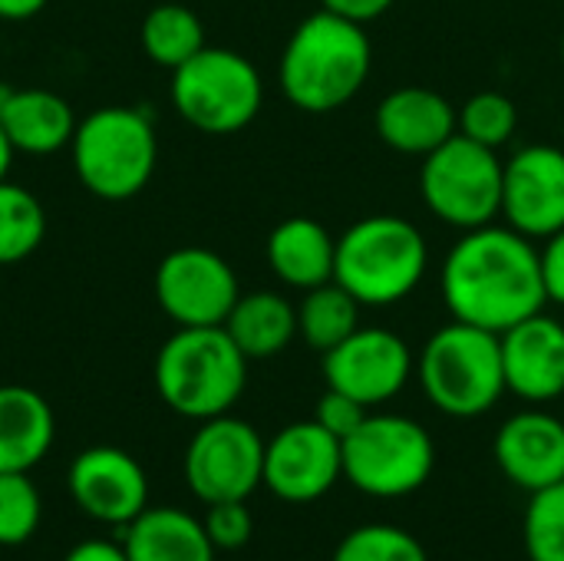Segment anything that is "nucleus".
<instances>
[{"label":"nucleus","instance_id":"nucleus-1","mask_svg":"<svg viewBox=\"0 0 564 561\" xmlns=\"http://www.w3.org/2000/svg\"><path fill=\"white\" fill-rule=\"evenodd\" d=\"M440 288L453 321L492 334H506L549 304L535 241L496 222L466 231L453 245Z\"/></svg>","mask_w":564,"mask_h":561},{"label":"nucleus","instance_id":"nucleus-2","mask_svg":"<svg viewBox=\"0 0 564 561\" xmlns=\"http://www.w3.org/2000/svg\"><path fill=\"white\" fill-rule=\"evenodd\" d=\"M370 66L373 46L367 30L321 7L294 26L281 53L278 79L291 106L324 116L364 89Z\"/></svg>","mask_w":564,"mask_h":561},{"label":"nucleus","instance_id":"nucleus-3","mask_svg":"<svg viewBox=\"0 0 564 561\" xmlns=\"http://www.w3.org/2000/svg\"><path fill=\"white\" fill-rule=\"evenodd\" d=\"M155 390L169 410L205 423L225 417L245 393L248 357L225 327H178L155 354Z\"/></svg>","mask_w":564,"mask_h":561},{"label":"nucleus","instance_id":"nucleus-4","mask_svg":"<svg viewBox=\"0 0 564 561\" xmlns=\"http://www.w3.org/2000/svg\"><path fill=\"white\" fill-rule=\"evenodd\" d=\"M430 268L423 231L400 215H367L337 238L334 281L364 308H390L406 301Z\"/></svg>","mask_w":564,"mask_h":561},{"label":"nucleus","instance_id":"nucleus-5","mask_svg":"<svg viewBox=\"0 0 564 561\" xmlns=\"http://www.w3.org/2000/svg\"><path fill=\"white\" fill-rule=\"evenodd\" d=\"M416 377L426 393V400L453 417V420H476L489 413L506 387V367H502V337L453 321L440 327L416 357Z\"/></svg>","mask_w":564,"mask_h":561},{"label":"nucleus","instance_id":"nucleus-6","mask_svg":"<svg viewBox=\"0 0 564 561\" xmlns=\"http://www.w3.org/2000/svg\"><path fill=\"white\" fill-rule=\"evenodd\" d=\"M69 149L79 182L102 202H126L139 195L159 162L152 116L132 106L93 109L76 122Z\"/></svg>","mask_w":564,"mask_h":561},{"label":"nucleus","instance_id":"nucleus-7","mask_svg":"<svg viewBox=\"0 0 564 561\" xmlns=\"http://www.w3.org/2000/svg\"><path fill=\"white\" fill-rule=\"evenodd\" d=\"M344 443V479L370 499H406L436 470L430 430L410 417L367 413Z\"/></svg>","mask_w":564,"mask_h":561},{"label":"nucleus","instance_id":"nucleus-8","mask_svg":"<svg viewBox=\"0 0 564 561\" xmlns=\"http://www.w3.org/2000/svg\"><path fill=\"white\" fill-rule=\"evenodd\" d=\"M264 103V83L254 63L225 46H205L172 69V106L178 116L208 132L231 136L254 122Z\"/></svg>","mask_w":564,"mask_h":561},{"label":"nucleus","instance_id":"nucleus-9","mask_svg":"<svg viewBox=\"0 0 564 561\" xmlns=\"http://www.w3.org/2000/svg\"><path fill=\"white\" fill-rule=\"evenodd\" d=\"M502 172L506 162H499L496 149L456 132L423 155L420 195L440 222L473 231L502 215Z\"/></svg>","mask_w":564,"mask_h":561},{"label":"nucleus","instance_id":"nucleus-10","mask_svg":"<svg viewBox=\"0 0 564 561\" xmlns=\"http://www.w3.org/2000/svg\"><path fill=\"white\" fill-rule=\"evenodd\" d=\"M185 483L205 503H248L264 486V440L238 417H212L198 423L185 450Z\"/></svg>","mask_w":564,"mask_h":561},{"label":"nucleus","instance_id":"nucleus-11","mask_svg":"<svg viewBox=\"0 0 564 561\" xmlns=\"http://www.w3.org/2000/svg\"><path fill=\"white\" fill-rule=\"evenodd\" d=\"M238 298L231 265L208 248H175L155 268V301L178 327H221Z\"/></svg>","mask_w":564,"mask_h":561},{"label":"nucleus","instance_id":"nucleus-12","mask_svg":"<svg viewBox=\"0 0 564 561\" xmlns=\"http://www.w3.org/2000/svg\"><path fill=\"white\" fill-rule=\"evenodd\" d=\"M344 479V443L317 420L284 427L264 443V486L291 506L324 499Z\"/></svg>","mask_w":564,"mask_h":561},{"label":"nucleus","instance_id":"nucleus-13","mask_svg":"<svg viewBox=\"0 0 564 561\" xmlns=\"http://www.w3.org/2000/svg\"><path fill=\"white\" fill-rule=\"evenodd\" d=\"M416 374L406 341L387 327H357L344 344L324 354L327 387L360 400L367 410L390 403Z\"/></svg>","mask_w":564,"mask_h":561},{"label":"nucleus","instance_id":"nucleus-14","mask_svg":"<svg viewBox=\"0 0 564 561\" xmlns=\"http://www.w3.org/2000/svg\"><path fill=\"white\" fill-rule=\"evenodd\" d=\"M69 499L93 519L126 529L149 509V476L142 463L119 446L83 450L66 473Z\"/></svg>","mask_w":564,"mask_h":561},{"label":"nucleus","instance_id":"nucleus-15","mask_svg":"<svg viewBox=\"0 0 564 561\" xmlns=\"http://www.w3.org/2000/svg\"><path fill=\"white\" fill-rule=\"evenodd\" d=\"M502 218L532 241L564 228V149L525 145L502 172Z\"/></svg>","mask_w":564,"mask_h":561},{"label":"nucleus","instance_id":"nucleus-16","mask_svg":"<svg viewBox=\"0 0 564 561\" xmlns=\"http://www.w3.org/2000/svg\"><path fill=\"white\" fill-rule=\"evenodd\" d=\"M502 337L506 387L525 403H552L564 393V324L532 314Z\"/></svg>","mask_w":564,"mask_h":561},{"label":"nucleus","instance_id":"nucleus-17","mask_svg":"<svg viewBox=\"0 0 564 561\" xmlns=\"http://www.w3.org/2000/svg\"><path fill=\"white\" fill-rule=\"evenodd\" d=\"M492 453L502 476L519 489L555 486L564 479V423L542 410L516 413L499 427Z\"/></svg>","mask_w":564,"mask_h":561},{"label":"nucleus","instance_id":"nucleus-18","mask_svg":"<svg viewBox=\"0 0 564 561\" xmlns=\"http://www.w3.org/2000/svg\"><path fill=\"white\" fill-rule=\"evenodd\" d=\"M377 132L390 149L423 159L459 132V112L436 89L400 86L383 96L377 109Z\"/></svg>","mask_w":564,"mask_h":561},{"label":"nucleus","instance_id":"nucleus-19","mask_svg":"<svg viewBox=\"0 0 564 561\" xmlns=\"http://www.w3.org/2000/svg\"><path fill=\"white\" fill-rule=\"evenodd\" d=\"M337 238L311 215H291L268 235L271 271L297 291L321 288L334 281Z\"/></svg>","mask_w":564,"mask_h":561},{"label":"nucleus","instance_id":"nucleus-20","mask_svg":"<svg viewBox=\"0 0 564 561\" xmlns=\"http://www.w3.org/2000/svg\"><path fill=\"white\" fill-rule=\"evenodd\" d=\"M119 532L129 561H215L218 555L205 522L175 506L145 509Z\"/></svg>","mask_w":564,"mask_h":561},{"label":"nucleus","instance_id":"nucleus-21","mask_svg":"<svg viewBox=\"0 0 564 561\" xmlns=\"http://www.w3.org/2000/svg\"><path fill=\"white\" fill-rule=\"evenodd\" d=\"M56 420L43 393L7 384L0 387V473H30L50 453Z\"/></svg>","mask_w":564,"mask_h":561},{"label":"nucleus","instance_id":"nucleus-22","mask_svg":"<svg viewBox=\"0 0 564 561\" xmlns=\"http://www.w3.org/2000/svg\"><path fill=\"white\" fill-rule=\"evenodd\" d=\"M0 126L17 152L50 155L73 142L76 112L50 89H13L0 109Z\"/></svg>","mask_w":564,"mask_h":561},{"label":"nucleus","instance_id":"nucleus-23","mask_svg":"<svg viewBox=\"0 0 564 561\" xmlns=\"http://www.w3.org/2000/svg\"><path fill=\"white\" fill-rule=\"evenodd\" d=\"M221 327L248 360H268L288 350V344L297 337V308L284 294L251 291L235 301Z\"/></svg>","mask_w":564,"mask_h":561},{"label":"nucleus","instance_id":"nucleus-24","mask_svg":"<svg viewBox=\"0 0 564 561\" xmlns=\"http://www.w3.org/2000/svg\"><path fill=\"white\" fill-rule=\"evenodd\" d=\"M360 308L364 304L337 281L311 288L297 308V334L307 347L327 354L360 327Z\"/></svg>","mask_w":564,"mask_h":561},{"label":"nucleus","instance_id":"nucleus-25","mask_svg":"<svg viewBox=\"0 0 564 561\" xmlns=\"http://www.w3.org/2000/svg\"><path fill=\"white\" fill-rule=\"evenodd\" d=\"M139 40H142L145 56L165 69H178L182 63H188L195 53H202L208 46L198 13L182 3L152 7L142 20Z\"/></svg>","mask_w":564,"mask_h":561},{"label":"nucleus","instance_id":"nucleus-26","mask_svg":"<svg viewBox=\"0 0 564 561\" xmlns=\"http://www.w3.org/2000/svg\"><path fill=\"white\" fill-rule=\"evenodd\" d=\"M46 235V215L33 192L0 182V268L30 258Z\"/></svg>","mask_w":564,"mask_h":561},{"label":"nucleus","instance_id":"nucleus-27","mask_svg":"<svg viewBox=\"0 0 564 561\" xmlns=\"http://www.w3.org/2000/svg\"><path fill=\"white\" fill-rule=\"evenodd\" d=\"M529 561H564V479L532 493L522 519Z\"/></svg>","mask_w":564,"mask_h":561},{"label":"nucleus","instance_id":"nucleus-28","mask_svg":"<svg viewBox=\"0 0 564 561\" xmlns=\"http://www.w3.org/2000/svg\"><path fill=\"white\" fill-rule=\"evenodd\" d=\"M330 561H430V552L413 532L373 522L347 532Z\"/></svg>","mask_w":564,"mask_h":561},{"label":"nucleus","instance_id":"nucleus-29","mask_svg":"<svg viewBox=\"0 0 564 561\" xmlns=\"http://www.w3.org/2000/svg\"><path fill=\"white\" fill-rule=\"evenodd\" d=\"M43 519V499L30 473H0V546L17 549L33 539Z\"/></svg>","mask_w":564,"mask_h":561},{"label":"nucleus","instance_id":"nucleus-30","mask_svg":"<svg viewBox=\"0 0 564 561\" xmlns=\"http://www.w3.org/2000/svg\"><path fill=\"white\" fill-rule=\"evenodd\" d=\"M519 126V109L506 93L486 89L466 99V106L459 109V132L479 145L499 149L516 136Z\"/></svg>","mask_w":564,"mask_h":561},{"label":"nucleus","instance_id":"nucleus-31","mask_svg":"<svg viewBox=\"0 0 564 561\" xmlns=\"http://www.w3.org/2000/svg\"><path fill=\"white\" fill-rule=\"evenodd\" d=\"M202 522H205V532L218 552L245 549L251 542V532H254V519H251L248 503H212L208 516Z\"/></svg>","mask_w":564,"mask_h":561},{"label":"nucleus","instance_id":"nucleus-32","mask_svg":"<svg viewBox=\"0 0 564 561\" xmlns=\"http://www.w3.org/2000/svg\"><path fill=\"white\" fill-rule=\"evenodd\" d=\"M314 420H317L327 433H334L337 440H347V436L367 420V407H364L360 400H354V397H347V393L327 387V393L317 400Z\"/></svg>","mask_w":564,"mask_h":561},{"label":"nucleus","instance_id":"nucleus-33","mask_svg":"<svg viewBox=\"0 0 564 561\" xmlns=\"http://www.w3.org/2000/svg\"><path fill=\"white\" fill-rule=\"evenodd\" d=\"M539 258H542V281H545L549 301L564 304V228L552 238H545V248L539 251Z\"/></svg>","mask_w":564,"mask_h":561},{"label":"nucleus","instance_id":"nucleus-34","mask_svg":"<svg viewBox=\"0 0 564 561\" xmlns=\"http://www.w3.org/2000/svg\"><path fill=\"white\" fill-rule=\"evenodd\" d=\"M321 3H324V10H330V13H337L344 20H354V23L364 26V23L383 17L397 0H321Z\"/></svg>","mask_w":564,"mask_h":561},{"label":"nucleus","instance_id":"nucleus-35","mask_svg":"<svg viewBox=\"0 0 564 561\" xmlns=\"http://www.w3.org/2000/svg\"><path fill=\"white\" fill-rule=\"evenodd\" d=\"M63 561H129L122 542H109V539H86L79 546H73Z\"/></svg>","mask_w":564,"mask_h":561},{"label":"nucleus","instance_id":"nucleus-36","mask_svg":"<svg viewBox=\"0 0 564 561\" xmlns=\"http://www.w3.org/2000/svg\"><path fill=\"white\" fill-rule=\"evenodd\" d=\"M50 0H0V20H30Z\"/></svg>","mask_w":564,"mask_h":561},{"label":"nucleus","instance_id":"nucleus-37","mask_svg":"<svg viewBox=\"0 0 564 561\" xmlns=\"http://www.w3.org/2000/svg\"><path fill=\"white\" fill-rule=\"evenodd\" d=\"M13 155H17V149H13V142L7 139L3 126H0V182L7 179V172H10V162H13Z\"/></svg>","mask_w":564,"mask_h":561},{"label":"nucleus","instance_id":"nucleus-38","mask_svg":"<svg viewBox=\"0 0 564 561\" xmlns=\"http://www.w3.org/2000/svg\"><path fill=\"white\" fill-rule=\"evenodd\" d=\"M10 93H13V86H7V83H0V109L7 106V99H10Z\"/></svg>","mask_w":564,"mask_h":561},{"label":"nucleus","instance_id":"nucleus-39","mask_svg":"<svg viewBox=\"0 0 564 561\" xmlns=\"http://www.w3.org/2000/svg\"><path fill=\"white\" fill-rule=\"evenodd\" d=\"M562 63H564V33H562Z\"/></svg>","mask_w":564,"mask_h":561}]
</instances>
